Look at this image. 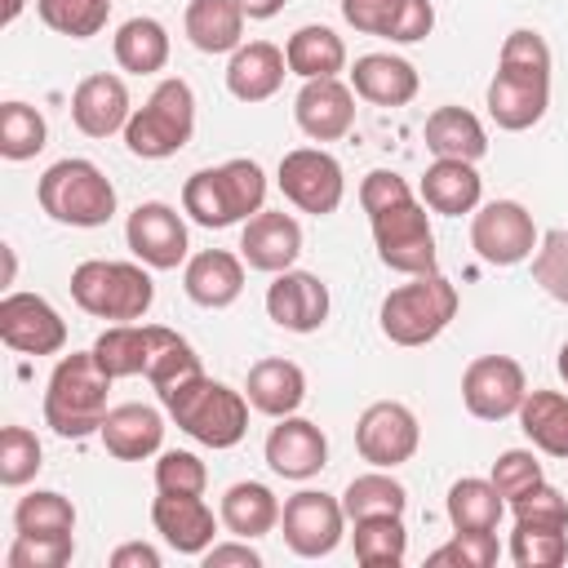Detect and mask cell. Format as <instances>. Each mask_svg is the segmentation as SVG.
Returning <instances> with one entry per match:
<instances>
[{
  "instance_id": "1",
  "label": "cell",
  "mask_w": 568,
  "mask_h": 568,
  "mask_svg": "<svg viewBox=\"0 0 568 568\" xmlns=\"http://www.w3.org/2000/svg\"><path fill=\"white\" fill-rule=\"evenodd\" d=\"M550 106V44L519 27L501 40L497 75L488 80V115L506 133L532 129Z\"/></svg>"
},
{
  "instance_id": "2",
  "label": "cell",
  "mask_w": 568,
  "mask_h": 568,
  "mask_svg": "<svg viewBox=\"0 0 568 568\" xmlns=\"http://www.w3.org/2000/svg\"><path fill=\"white\" fill-rule=\"evenodd\" d=\"M111 373L98 364L93 351H71L53 364L49 386H44V426L62 439H84L102 430L106 395H111Z\"/></svg>"
},
{
  "instance_id": "3",
  "label": "cell",
  "mask_w": 568,
  "mask_h": 568,
  "mask_svg": "<svg viewBox=\"0 0 568 568\" xmlns=\"http://www.w3.org/2000/svg\"><path fill=\"white\" fill-rule=\"evenodd\" d=\"M266 204V173L253 160H226L217 169H200L182 186V213L195 226L222 231L248 222Z\"/></svg>"
},
{
  "instance_id": "4",
  "label": "cell",
  "mask_w": 568,
  "mask_h": 568,
  "mask_svg": "<svg viewBox=\"0 0 568 568\" xmlns=\"http://www.w3.org/2000/svg\"><path fill=\"white\" fill-rule=\"evenodd\" d=\"M169 417L191 435L200 439L204 448H235L248 430V395L231 390L226 382H213V377H191L182 386H173L169 395H160Z\"/></svg>"
},
{
  "instance_id": "5",
  "label": "cell",
  "mask_w": 568,
  "mask_h": 568,
  "mask_svg": "<svg viewBox=\"0 0 568 568\" xmlns=\"http://www.w3.org/2000/svg\"><path fill=\"white\" fill-rule=\"evenodd\" d=\"M71 302L93 320L138 324L155 302V284L142 271V262L89 257V262H80L71 271Z\"/></svg>"
},
{
  "instance_id": "6",
  "label": "cell",
  "mask_w": 568,
  "mask_h": 568,
  "mask_svg": "<svg viewBox=\"0 0 568 568\" xmlns=\"http://www.w3.org/2000/svg\"><path fill=\"white\" fill-rule=\"evenodd\" d=\"M457 306H462L457 288L439 271H426V275H413L408 284L390 288L382 297L377 320H382V333L395 346H426L453 324Z\"/></svg>"
},
{
  "instance_id": "7",
  "label": "cell",
  "mask_w": 568,
  "mask_h": 568,
  "mask_svg": "<svg viewBox=\"0 0 568 568\" xmlns=\"http://www.w3.org/2000/svg\"><path fill=\"white\" fill-rule=\"evenodd\" d=\"M40 209L62 226H106L115 213V186L93 160H58L36 182Z\"/></svg>"
},
{
  "instance_id": "8",
  "label": "cell",
  "mask_w": 568,
  "mask_h": 568,
  "mask_svg": "<svg viewBox=\"0 0 568 568\" xmlns=\"http://www.w3.org/2000/svg\"><path fill=\"white\" fill-rule=\"evenodd\" d=\"M195 133V93L186 80L169 75L151 89V98L129 115L124 146L138 160H169L178 155Z\"/></svg>"
},
{
  "instance_id": "9",
  "label": "cell",
  "mask_w": 568,
  "mask_h": 568,
  "mask_svg": "<svg viewBox=\"0 0 568 568\" xmlns=\"http://www.w3.org/2000/svg\"><path fill=\"white\" fill-rule=\"evenodd\" d=\"M368 222H373V244H377L382 266H390L399 275L435 271V231H430L426 204L413 191L382 204L377 213H368Z\"/></svg>"
},
{
  "instance_id": "10",
  "label": "cell",
  "mask_w": 568,
  "mask_h": 568,
  "mask_svg": "<svg viewBox=\"0 0 568 568\" xmlns=\"http://www.w3.org/2000/svg\"><path fill=\"white\" fill-rule=\"evenodd\" d=\"M417 444H422V426H417L413 408L399 404V399H377L355 422V448L377 470L404 466L417 453Z\"/></svg>"
},
{
  "instance_id": "11",
  "label": "cell",
  "mask_w": 568,
  "mask_h": 568,
  "mask_svg": "<svg viewBox=\"0 0 568 568\" xmlns=\"http://www.w3.org/2000/svg\"><path fill=\"white\" fill-rule=\"evenodd\" d=\"M280 191H284V200H288L293 209L324 217V213H333V209L342 204V195H346V173H342V164H337L328 151H320V146H297V151H288V155L280 160Z\"/></svg>"
},
{
  "instance_id": "12",
  "label": "cell",
  "mask_w": 568,
  "mask_h": 568,
  "mask_svg": "<svg viewBox=\"0 0 568 568\" xmlns=\"http://www.w3.org/2000/svg\"><path fill=\"white\" fill-rule=\"evenodd\" d=\"M524 395H528V377H524L519 359H510V355H479L462 373V404L479 422L515 417Z\"/></svg>"
},
{
  "instance_id": "13",
  "label": "cell",
  "mask_w": 568,
  "mask_h": 568,
  "mask_svg": "<svg viewBox=\"0 0 568 568\" xmlns=\"http://www.w3.org/2000/svg\"><path fill=\"white\" fill-rule=\"evenodd\" d=\"M470 248L488 266H519L537 248V226L532 213L515 200H493L470 217Z\"/></svg>"
},
{
  "instance_id": "14",
  "label": "cell",
  "mask_w": 568,
  "mask_h": 568,
  "mask_svg": "<svg viewBox=\"0 0 568 568\" xmlns=\"http://www.w3.org/2000/svg\"><path fill=\"white\" fill-rule=\"evenodd\" d=\"M280 528H284V541H288L293 555H302V559L333 555L337 541H342V528H346L342 497L302 488V493H293V497L284 501V510H280Z\"/></svg>"
},
{
  "instance_id": "15",
  "label": "cell",
  "mask_w": 568,
  "mask_h": 568,
  "mask_svg": "<svg viewBox=\"0 0 568 568\" xmlns=\"http://www.w3.org/2000/svg\"><path fill=\"white\" fill-rule=\"evenodd\" d=\"M124 240H129V253L151 266V271H178L186 262V222L178 209L160 204V200H146L129 213L124 222Z\"/></svg>"
},
{
  "instance_id": "16",
  "label": "cell",
  "mask_w": 568,
  "mask_h": 568,
  "mask_svg": "<svg viewBox=\"0 0 568 568\" xmlns=\"http://www.w3.org/2000/svg\"><path fill=\"white\" fill-rule=\"evenodd\" d=\"M0 337L18 355H58L67 346V324L40 293H9L0 302Z\"/></svg>"
},
{
  "instance_id": "17",
  "label": "cell",
  "mask_w": 568,
  "mask_h": 568,
  "mask_svg": "<svg viewBox=\"0 0 568 568\" xmlns=\"http://www.w3.org/2000/svg\"><path fill=\"white\" fill-rule=\"evenodd\" d=\"M293 120L311 142H337L355 124V89L342 84L337 75L328 80H306L302 93L293 98Z\"/></svg>"
},
{
  "instance_id": "18",
  "label": "cell",
  "mask_w": 568,
  "mask_h": 568,
  "mask_svg": "<svg viewBox=\"0 0 568 568\" xmlns=\"http://www.w3.org/2000/svg\"><path fill=\"white\" fill-rule=\"evenodd\" d=\"M342 18L355 31L382 36V40H395V44L426 40L430 27H435L430 0H342Z\"/></svg>"
},
{
  "instance_id": "19",
  "label": "cell",
  "mask_w": 568,
  "mask_h": 568,
  "mask_svg": "<svg viewBox=\"0 0 568 568\" xmlns=\"http://www.w3.org/2000/svg\"><path fill=\"white\" fill-rule=\"evenodd\" d=\"M297 253H302V226L284 209H262L240 231V257L253 271L280 275V271H288L297 262Z\"/></svg>"
},
{
  "instance_id": "20",
  "label": "cell",
  "mask_w": 568,
  "mask_h": 568,
  "mask_svg": "<svg viewBox=\"0 0 568 568\" xmlns=\"http://www.w3.org/2000/svg\"><path fill=\"white\" fill-rule=\"evenodd\" d=\"M266 315L288 333H315L328 320V284L311 271H280L266 288Z\"/></svg>"
},
{
  "instance_id": "21",
  "label": "cell",
  "mask_w": 568,
  "mask_h": 568,
  "mask_svg": "<svg viewBox=\"0 0 568 568\" xmlns=\"http://www.w3.org/2000/svg\"><path fill=\"white\" fill-rule=\"evenodd\" d=\"M266 466L280 479H311L328 466V439L315 422L306 417H280V426H271L266 435Z\"/></svg>"
},
{
  "instance_id": "22",
  "label": "cell",
  "mask_w": 568,
  "mask_h": 568,
  "mask_svg": "<svg viewBox=\"0 0 568 568\" xmlns=\"http://www.w3.org/2000/svg\"><path fill=\"white\" fill-rule=\"evenodd\" d=\"M151 524L178 555H204L217 532V519L200 493H160L151 501Z\"/></svg>"
},
{
  "instance_id": "23",
  "label": "cell",
  "mask_w": 568,
  "mask_h": 568,
  "mask_svg": "<svg viewBox=\"0 0 568 568\" xmlns=\"http://www.w3.org/2000/svg\"><path fill=\"white\" fill-rule=\"evenodd\" d=\"M129 89L120 75L111 71H98V75H84L71 93V120L84 138H111V133H124L129 124Z\"/></svg>"
},
{
  "instance_id": "24",
  "label": "cell",
  "mask_w": 568,
  "mask_h": 568,
  "mask_svg": "<svg viewBox=\"0 0 568 568\" xmlns=\"http://www.w3.org/2000/svg\"><path fill=\"white\" fill-rule=\"evenodd\" d=\"M284 75H288V58L271 40H248L226 62V89L240 102H266V98H275L280 84H284Z\"/></svg>"
},
{
  "instance_id": "25",
  "label": "cell",
  "mask_w": 568,
  "mask_h": 568,
  "mask_svg": "<svg viewBox=\"0 0 568 568\" xmlns=\"http://www.w3.org/2000/svg\"><path fill=\"white\" fill-rule=\"evenodd\" d=\"M182 288L195 306L222 311L244 293V257H235L226 248H200L195 257H186Z\"/></svg>"
},
{
  "instance_id": "26",
  "label": "cell",
  "mask_w": 568,
  "mask_h": 568,
  "mask_svg": "<svg viewBox=\"0 0 568 568\" xmlns=\"http://www.w3.org/2000/svg\"><path fill=\"white\" fill-rule=\"evenodd\" d=\"M417 67L408 58L395 53H364L351 67V89L355 98L373 102V106H408L417 98Z\"/></svg>"
},
{
  "instance_id": "27",
  "label": "cell",
  "mask_w": 568,
  "mask_h": 568,
  "mask_svg": "<svg viewBox=\"0 0 568 568\" xmlns=\"http://www.w3.org/2000/svg\"><path fill=\"white\" fill-rule=\"evenodd\" d=\"M102 448L120 462H142L164 444V417L151 404H115L102 417Z\"/></svg>"
},
{
  "instance_id": "28",
  "label": "cell",
  "mask_w": 568,
  "mask_h": 568,
  "mask_svg": "<svg viewBox=\"0 0 568 568\" xmlns=\"http://www.w3.org/2000/svg\"><path fill=\"white\" fill-rule=\"evenodd\" d=\"M479 195H484V178L475 173L470 160H435L422 173V204L430 213H444V217L475 213Z\"/></svg>"
},
{
  "instance_id": "29",
  "label": "cell",
  "mask_w": 568,
  "mask_h": 568,
  "mask_svg": "<svg viewBox=\"0 0 568 568\" xmlns=\"http://www.w3.org/2000/svg\"><path fill=\"white\" fill-rule=\"evenodd\" d=\"M244 395H248V404L257 408V413H266V417H288V413H297L302 408V399H306V373L293 364V359H257L253 368H248V382H244Z\"/></svg>"
},
{
  "instance_id": "30",
  "label": "cell",
  "mask_w": 568,
  "mask_h": 568,
  "mask_svg": "<svg viewBox=\"0 0 568 568\" xmlns=\"http://www.w3.org/2000/svg\"><path fill=\"white\" fill-rule=\"evenodd\" d=\"M426 151H435V160H479L488 151V133L479 124V115H470L466 106H435L426 115Z\"/></svg>"
},
{
  "instance_id": "31",
  "label": "cell",
  "mask_w": 568,
  "mask_h": 568,
  "mask_svg": "<svg viewBox=\"0 0 568 568\" xmlns=\"http://www.w3.org/2000/svg\"><path fill=\"white\" fill-rule=\"evenodd\" d=\"M280 497L266 488V484H257V479H240V484H231L226 493H222V510H217V519L226 524V532L231 537H244V541H253V537H266L275 524H280Z\"/></svg>"
},
{
  "instance_id": "32",
  "label": "cell",
  "mask_w": 568,
  "mask_h": 568,
  "mask_svg": "<svg viewBox=\"0 0 568 568\" xmlns=\"http://www.w3.org/2000/svg\"><path fill=\"white\" fill-rule=\"evenodd\" d=\"M182 31L200 53H235L244 44V9L235 0H191Z\"/></svg>"
},
{
  "instance_id": "33",
  "label": "cell",
  "mask_w": 568,
  "mask_h": 568,
  "mask_svg": "<svg viewBox=\"0 0 568 568\" xmlns=\"http://www.w3.org/2000/svg\"><path fill=\"white\" fill-rule=\"evenodd\" d=\"M200 373H204L200 368V355L191 351V342L182 333H173L164 324H146V373L142 377L160 395H169L173 386H182V382H191Z\"/></svg>"
},
{
  "instance_id": "34",
  "label": "cell",
  "mask_w": 568,
  "mask_h": 568,
  "mask_svg": "<svg viewBox=\"0 0 568 568\" xmlns=\"http://www.w3.org/2000/svg\"><path fill=\"white\" fill-rule=\"evenodd\" d=\"M519 430L546 457H568V395L564 390H528L519 404Z\"/></svg>"
},
{
  "instance_id": "35",
  "label": "cell",
  "mask_w": 568,
  "mask_h": 568,
  "mask_svg": "<svg viewBox=\"0 0 568 568\" xmlns=\"http://www.w3.org/2000/svg\"><path fill=\"white\" fill-rule=\"evenodd\" d=\"M284 58H288V71L302 75V80H328L346 67V44L333 27L324 22H311V27H297L284 44Z\"/></svg>"
},
{
  "instance_id": "36",
  "label": "cell",
  "mask_w": 568,
  "mask_h": 568,
  "mask_svg": "<svg viewBox=\"0 0 568 568\" xmlns=\"http://www.w3.org/2000/svg\"><path fill=\"white\" fill-rule=\"evenodd\" d=\"M111 49H115V62H120L124 71H133V75H155V71H164V62H169V31H164V22H155V18H129V22H120Z\"/></svg>"
},
{
  "instance_id": "37",
  "label": "cell",
  "mask_w": 568,
  "mask_h": 568,
  "mask_svg": "<svg viewBox=\"0 0 568 568\" xmlns=\"http://www.w3.org/2000/svg\"><path fill=\"white\" fill-rule=\"evenodd\" d=\"M506 510V497L493 488V479H457L448 488V524L453 532H493Z\"/></svg>"
},
{
  "instance_id": "38",
  "label": "cell",
  "mask_w": 568,
  "mask_h": 568,
  "mask_svg": "<svg viewBox=\"0 0 568 568\" xmlns=\"http://www.w3.org/2000/svg\"><path fill=\"white\" fill-rule=\"evenodd\" d=\"M355 559L364 568H395L408 555V528L399 515H373V519H355Z\"/></svg>"
},
{
  "instance_id": "39",
  "label": "cell",
  "mask_w": 568,
  "mask_h": 568,
  "mask_svg": "<svg viewBox=\"0 0 568 568\" xmlns=\"http://www.w3.org/2000/svg\"><path fill=\"white\" fill-rule=\"evenodd\" d=\"M408 506V493L399 479H390L386 470H368V475H355L342 493V510L346 519H373V515H404Z\"/></svg>"
},
{
  "instance_id": "40",
  "label": "cell",
  "mask_w": 568,
  "mask_h": 568,
  "mask_svg": "<svg viewBox=\"0 0 568 568\" xmlns=\"http://www.w3.org/2000/svg\"><path fill=\"white\" fill-rule=\"evenodd\" d=\"M98 364L111 377H138L146 373V324H111L93 342Z\"/></svg>"
},
{
  "instance_id": "41",
  "label": "cell",
  "mask_w": 568,
  "mask_h": 568,
  "mask_svg": "<svg viewBox=\"0 0 568 568\" xmlns=\"http://www.w3.org/2000/svg\"><path fill=\"white\" fill-rule=\"evenodd\" d=\"M13 528H18V532H31V537H62V532H75V506H71L62 493L36 488V493H27V497L13 506Z\"/></svg>"
},
{
  "instance_id": "42",
  "label": "cell",
  "mask_w": 568,
  "mask_h": 568,
  "mask_svg": "<svg viewBox=\"0 0 568 568\" xmlns=\"http://www.w3.org/2000/svg\"><path fill=\"white\" fill-rule=\"evenodd\" d=\"M36 13L49 31L71 36V40H89L106 27L111 0H36Z\"/></svg>"
},
{
  "instance_id": "43",
  "label": "cell",
  "mask_w": 568,
  "mask_h": 568,
  "mask_svg": "<svg viewBox=\"0 0 568 568\" xmlns=\"http://www.w3.org/2000/svg\"><path fill=\"white\" fill-rule=\"evenodd\" d=\"M44 142H49V129L36 106H27V102L0 106V155L4 160H31L44 151Z\"/></svg>"
},
{
  "instance_id": "44",
  "label": "cell",
  "mask_w": 568,
  "mask_h": 568,
  "mask_svg": "<svg viewBox=\"0 0 568 568\" xmlns=\"http://www.w3.org/2000/svg\"><path fill=\"white\" fill-rule=\"evenodd\" d=\"M510 559L519 568H559L568 559V528L515 524V532H510Z\"/></svg>"
},
{
  "instance_id": "45",
  "label": "cell",
  "mask_w": 568,
  "mask_h": 568,
  "mask_svg": "<svg viewBox=\"0 0 568 568\" xmlns=\"http://www.w3.org/2000/svg\"><path fill=\"white\" fill-rule=\"evenodd\" d=\"M40 470V439L27 426H4L0 430V484L22 488Z\"/></svg>"
},
{
  "instance_id": "46",
  "label": "cell",
  "mask_w": 568,
  "mask_h": 568,
  "mask_svg": "<svg viewBox=\"0 0 568 568\" xmlns=\"http://www.w3.org/2000/svg\"><path fill=\"white\" fill-rule=\"evenodd\" d=\"M532 280L555 297V302H568V231L555 226L537 240L532 248Z\"/></svg>"
},
{
  "instance_id": "47",
  "label": "cell",
  "mask_w": 568,
  "mask_h": 568,
  "mask_svg": "<svg viewBox=\"0 0 568 568\" xmlns=\"http://www.w3.org/2000/svg\"><path fill=\"white\" fill-rule=\"evenodd\" d=\"M71 555H75V537L71 532H62V537L18 532L9 555H4V564L9 568H62V564H71Z\"/></svg>"
},
{
  "instance_id": "48",
  "label": "cell",
  "mask_w": 568,
  "mask_h": 568,
  "mask_svg": "<svg viewBox=\"0 0 568 568\" xmlns=\"http://www.w3.org/2000/svg\"><path fill=\"white\" fill-rule=\"evenodd\" d=\"M497 555H501L497 532H453V541L439 546V550H430L426 564H435V568H439V564H457V568H493Z\"/></svg>"
},
{
  "instance_id": "49",
  "label": "cell",
  "mask_w": 568,
  "mask_h": 568,
  "mask_svg": "<svg viewBox=\"0 0 568 568\" xmlns=\"http://www.w3.org/2000/svg\"><path fill=\"white\" fill-rule=\"evenodd\" d=\"M204 484H209V470H204V462L195 453H186V448L160 453V462H155V493H204Z\"/></svg>"
},
{
  "instance_id": "50",
  "label": "cell",
  "mask_w": 568,
  "mask_h": 568,
  "mask_svg": "<svg viewBox=\"0 0 568 568\" xmlns=\"http://www.w3.org/2000/svg\"><path fill=\"white\" fill-rule=\"evenodd\" d=\"M537 484H541V462H537L528 448H506V453L493 462V488H497L506 501L524 497V493L537 488Z\"/></svg>"
},
{
  "instance_id": "51",
  "label": "cell",
  "mask_w": 568,
  "mask_h": 568,
  "mask_svg": "<svg viewBox=\"0 0 568 568\" xmlns=\"http://www.w3.org/2000/svg\"><path fill=\"white\" fill-rule=\"evenodd\" d=\"M515 510V524H546V528H568V497L555 488V484H537L528 488L524 497L510 501Z\"/></svg>"
},
{
  "instance_id": "52",
  "label": "cell",
  "mask_w": 568,
  "mask_h": 568,
  "mask_svg": "<svg viewBox=\"0 0 568 568\" xmlns=\"http://www.w3.org/2000/svg\"><path fill=\"white\" fill-rule=\"evenodd\" d=\"M204 568H262V555L240 537V541H222L204 550Z\"/></svg>"
},
{
  "instance_id": "53",
  "label": "cell",
  "mask_w": 568,
  "mask_h": 568,
  "mask_svg": "<svg viewBox=\"0 0 568 568\" xmlns=\"http://www.w3.org/2000/svg\"><path fill=\"white\" fill-rule=\"evenodd\" d=\"M106 564H111V568H160V550L146 546V541H124V546L111 550Z\"/></svg>"
},
{
  "instance_id": "54",
  "label": "cell",
  "mask_w": 568,
  "mask_h": 568,
  "mask_svg": "<svg viewBox=\"0 0 568 568\" xmlns=\"http://www.w3.org/2000/svg\"><path fill=\"white\" fill-rule=\"evenodd\" d=\"M240 9H244V18H253V22H266V18H275L280 9H284V0H235Z\"/></svg>"
},
{
  "instance_id": "55",
  "label": "cell",
  "mask_w": 568,
  "mask_h": 568,
  "mask_svg": "<svg viewBox=\"0 0 568 568\" xmlns=\"http://www.w3.org/2000/svg\"><path fill=\"white\" fill-rule=\"evenodd\" d=\"M22 4H27V0H4V13H0V22L9 27V22H13L18 13H22Z\"/></svg>"
},
{
  "instance_id": "56",
  "label": "cell",
  "mask_w": 568,
  "mask_h": 568,
  "mask_svg": "<svg viewBox=\"0 0 568 568\" xmlns=\"http://www.w3.org/2000/svg\"><path fill=\"white\" fill-rule=\"evenodd\" d=\"M555 368H559V377H564V382H568V342H564V346H559V359H555Z\"/></svg>"
}]
</instances>
